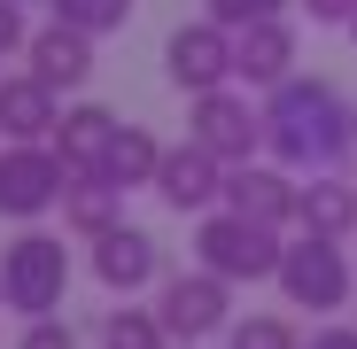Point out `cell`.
Segmentation results:
<instances>
[{
	"label": "cell",
	"mask_w": 357,
	"mask_h": 349,
	"mask_svg": "<svg viewBox=\"0 0 357 349\" xmlns=\"http://www.w3.org/2000/svg\"><path fill=\"white\" fill-rule=\"evenodd\" d=\"M78 171L54 155V140H8L0 148V217H16V225H39L47 210H63Z\"/></svg>",
	"instance_id": "3957f363"
},
{
	"label": "cell",
	"mask_w": 357,
	"mask_h": 349,
	"mask_svg": "<svg viewBox=\"0 0 357 349\" xmlns=\"http://www.w3.org/2000/svg\"><path fill=\"white\" fill-rule=\"evenodd\" d=\"M163 78L178 86V93H218V86H233V31L225 24H178L171 39H163Z\"/></svg>",
	"instance_id": "ba28073f"
},
{
	"label": "cell",
	"mask_w": 357,
	"mask_h": 349,
	"mask_svg": "<svg viewBox=\"0 0 357 349\" xmlns=\"http://www.w3.org/2000/svg\"><path fill=\"white\" fill-rule=\"evenodd\" d=\"M264 148L280 171H342L357 155V101L334 78H287L264 93Z\"/></svg>",
	"instance_id": "6da1fadb"
},
{
	"label": "cell",
	"mask_w": 357,
	"mask_h": 349,
	"mask_svg": "<svg viewBox=\"0 0 357 349\" xmlns=\"http://www.w3.org/2000/svg\"><path fill=\"white\" fill-rule=\"evenodd\" d=\"M233 78L241 86H287L295 78V24L287 16H264V24H249V31H233Z\"/></svg>",
	"instance_id": "7c38bea8"
},
{
	"label": "cell",
	"mask_w": 357,
	"mask_h": 349,
	"mask_svg": "<svg viewBox=\"0 0 357 349\" xmlns=\"http://www.w3.org/2000/svg\"><path fill=\"white\" fill-rule=\"evenodd\" d=\"M63 225L86 233V241H101L109 225H125V187H109L101 171H78L70 194H63Z\"/></svg>",
	"instance_id": "e0dca14e"
},
{
	"label": "cell",
	"mask_w": 357,
	"mask_h": 349,
	"mask_svg": "<svg viewBox=\"0 0 357 349\" xmlns=\"http://www.w3.org/2000/svg\"><path fill=\"white\" fill-rule=\"evenodd\" d=\"M295 202H303V187H295V171H280V163H241L225 179V202L218 210H241V217H257V225H295Z\"/></svg>",
	"instance_id": "8fae6325"
},
{
	"label": "cell",
	"mask_w": 357,
	"mask_h": 349,
	"mask_svg": "<svg viewBox=\"0 0 357 349\" xmlns=\"http://www.w3.org/2000/svg\"><path fill=\"white\" fill-rule=\"evenodd\" d=\"M16 47H31V31H24V8H16V0H0V54H16Z\"/></svg>",
	"instance_id": "d4e9b609"
},
{
	"label": "cell",
	"mask_w": 357,
	"mask_h": 349,
	"mask_svg": "<svg viewBox=\"0 0 357 349\" xmlns=\"http://www.w3.org/2000/svg\"><path fill=\"white\" fill-rule=\"evenodd\" d=\"M303 349H357V326H319Z\"/></svg>",
	"instance_id": "484cf974"
},
{
	"label": "cell",
	"mask_w": 357,
	"mask_h": 349,
	"mask_svg": "<svg viewBox=\"0 0 357 349\" xmlns=\"http://www.w3.org/2000/svg\"><path fill=\"white\" fill-rule=\"evenodd\" d=\"M0 279H8V311L54 318V311H63V295H70V249L54 241V233L24 225L16 241H8V256H0Z\"/></svg>",
	"instance_id": "277c9868"
},
{
	"label": "cell",
	"mask_w": 357,
	"mask_h": 349,
	"mask_svg": "<svg viewBox=\"0 0 357 349\" xmlns=\"http://www.w3.org/2000/svg\"><path fill=\"white\" fill-rule=\"evenodd\" d=\"M349 39H357V16H349Z\"/></svg>",
	"instance_id": "83f0119b"
},
{
	"label": "cell",
	"mask_w": 357,
	"mask_h": 349,
	"mask_svg": "<svg viewBox=\"0 0 357 349\" xmlns=\"http://www.w3.org/2000/svg\"><path fill=\"white\" fill-rule=\"evenodd\" d=\"M16 8H31V0H16Z\"/></svg>",
	"instance_id": "f1b7e54d"
},
{
	"label": "cell",
	"mask_w": 357,
	"mask_h": 349,
	"mask_svg": "<svg viewBox=\"0 0 357 349\" xmlns=\"http://www.w3.org/2000/svg\"><path fill=\"white\" fill-rule=\"evenodd\" d=\"M280 295H287V311H342L357 295L349 249L326 241V233H295L287 256H280Z\"/></svg>",
	"instance_id": "5b68a950"
},
{
	"label": "cell",
	"mask_w": 357,
	"mask_h": 349,
	"mask_svg": "<svg viewBox=\"0 0 357 349\" xmlns=\"http://www.w3.org/2000/svg\"><path fill=\"white\" fill-rule=\"evenodd\" d=\"M16 349H78V334H70V318H31Z\"/></svg>",
	"instance_id": "603a6c76"
},
{
	"label": "cell",
	"mask_w": 357,
	"mask_h": 349,
	"mask_svg": "<svg viewBox=\"0 0 357 349\" xmlns=\"http://www.w3.org/2000/svg\"><path fill=\"white\" fill-rule=\"evenodd\" d=\"M225 179H233V171L210 155V148H163V171H155V194L178 210V217H210L218 202H225Z\"/></svg>",
	"instance_id": "30bf717a"
},
{
	"label": "cell",
	"mask_w": 357,
	"mask_h": 349,
	"mask_svg": "<svg viewBox=\"0 0 357 349\" xmlns=\"http://www.w3.org/2000/svg\"><path fill=\"white\" fill-rule=\"evenodd\" d=\"M295 225L326 233V241H349V233H357V187L342 179V171H311L303 202H295Z\"/></svg>",
	"instance_id": "2e32d148"
},
{
	"label": "cell",
	"mask_w": 357,
	"mask_h": 349,
	"mask_svg": "<svg viewBox=\"0 0 357 349\" xmlns=\"http://www.w3.org/2000/svg\"><path fill=\"white\" fill-rule=\"evenodd\" d=\"M101 349H171V334H163V318L155 311H109L101 318Z\"/></svg>",
	"instance_id": "d6986e66"
},
{
	"label": "cell",
	"mask_w": 357,
	"mask_h": 349,
	"mask_svg": "<svg viewBox=\"0 0 357 349\" xmlns=\"http://www.w3.org/2000/svg\"><path fill=\"white\" fill-rule=\"evenodd\" d=\"M54 8V24H78V31H125L132 24V0H47Z\"/></svg>",
	"instance_id": "ffe728a7"
},
{
	"label": "cell",
	"mask_w": 357,
	"mask_h": 349,
	"mask_svg": "<svg viewBox=\"0 0 357 349\" xmlns=\"http://www.w3.org/2000/svg\"><path fill=\"white\" fill-rule=\"evenodd\" d=\"M178 349H195V341H178Z\"/></svg>",
	"instance_id": "f546056e"
},
{
	"label": "cell",
	"mask_w": 357,
	"mask_h": 349,
	"mask_svg": "<svg viewBox=\"0 0 357 349\" xmlns=\"http://www.w3.org/2000/svg\"><path fill=\"white\" fill-rule=\"evenodd\" d=\"M116 132H125V116H116V109L78 101V109H63V125H54V155H63L70 171H101L109 148H116Z\"/></svg>",
	"instance_id": "5bb4252c"
},
{
	"label": "cell",
	"mask_w": 357,
	"mask_h": 349,
	"mask_svg": "<svg viewBox=\"0 0 357 349\" xmlns=\"http://www.w3.org/2000/svg\"><path fill=\"white\" fill-rule=\"evenodd\" d=\"M54 125H63L54 86H39L31 70L24 78H0V132H8V140H54Z\"/></svg>",
	"instance_id": "9a60e30c"
},
{
	"label": "cell",
	"mask_w": 357,
	"mask_h": 349,
	"mask_svg": "<svg viewBox=\"0 0 357 349\" xmlns=\"http://www.w3.org/2000/svg\"><path fill=\"white\" fill-rule=\"evenodd\" d=\"M93 279L109 287V295H140V287H163V249H155V233L148 225H109L101 241H93Z\"/></svg>",
	"instance_id": "9c48e42d"
},
{
	"label": "cell",
	"mask_w": 357,
	"mask_h": 349,
	"mask_svg": "<svg viewBox=\"0 0 357 349\" xmlns=\"http://www.w3.org/2000/svg\"><path fill=\"white\" fill-rule=\"evenodd\" d=\"M24 54H31V78L54 86V93H70V86L93 78V31H78V24H39Z\"/></svg>",
	"instance_id": "4fadbf2b"
},
{
	"label": "cell",
	"mask_w": 357,
	"mask_h": 349,
	"mask_svg": "<svg viewBox=\"0 0 357 349\" xmlns=\"http://www.w3.org/2000/svg\"><path fill=\"white\" fill-rule=\"evenodd\" d=\"M311 24H326V31H349V16H357V0H295Z\"/></svg>",
	"instance_id": "cb8c5ba5"
},
{
	"label": "cell",
	"mask_w": 357,
	"mask_h": 349,
	"mask_svg": "<svg viewBox=\"0 0 357 349\" xmlns=\"http://www.w3.org/2000/svg\"><path fill=\"white\" fill-rule=\"evenodd\" d=\"M280 256H287V241H280L272 225L241 217V210H210V217L195 225V264H202V272H218L225 287L280 279Z\"/></svg>",
	"instance_id": "7a4b0ae2"
},
{
	"label": "cell",
	"mask_w": 357,
	"mask_h": 349,
	"mask_svg": "<svg viewBox=\"0 0 357 349\" xmlns=\"http://www.w3.org/2000/svg\"><path fill=\"white\" fill-rule=\"evenodd\" d=\"M225 349H303V341H295V326L280 311H257V318H233L225 326Z\"/></svg>",
	"instance_id": "44dd1931"
},
{
	"label": "cell",
	"mask_w": 357,
	"mask_h": 349,
	"mask_svg": "<svg viewBox=\"0 0 357 349\" xmlns=\"http://www.w3.org/2000/svg\"><path fill=\"white\" fill-rule=\"evenodd\" d=\"M264 16H287V0H210V24H225V31H249Z\"/></svg>",
	"instance_id": "7402d4cb"
},
{
	"label": "cell",
	"mask_w": 357,
	"mask_h": 349,
	"mask_svg": "<svg viewBox=\"0 0 357 349\" xmlns=\"http://www.w3.org/2000/svg\"><path fill=\"white\" fill-rule=\"evenodd\" d=\"M155 318H163L171 341H210V334L233 326V287L218 272H202V264L195 272H171L163 295H155Z\"/></svg>",
	"instance_id": "52a82bcc"
},
{
	"label": "cell",
	"mask_w": 357,
	"mask_h": 349,
	"mask_svg": "<svg viewBox=\"0 0 357 349\" xmlns=\"http://www.w3.org/2000/svg\"><path fill=\"white\" fill-rule=\"evenodd\" d=\"M155 171H163V140H155L148 125H125L116 148H109V163H101V179L132 194V187H155Z\"/></svg>",
	"instance_id": "ac0fdd59"
},
{
	"label": "cell",
	"mask_w": 357,
	"mask_h": 349,
	"mask_svg": "<svg viewBox=\"0 0 357 349\" xmlns=\"http://www.w3.org/2000/svg\"><path fill=\"white\" fill-rule=\"evenodd\" d=\"M0 303H8V279H0Z\"/></svg>",
	"instance_id": "4316f807"
},
{
	"label": "cell",
	"mask_w": 357,
	"mask_h": 349,
	"mask_svg": "<svg viewBox=\"0 0 357 349\" xmlns=\"http://www.w3.org/2000/svg\"><path fill=\"white\" fill-rule=\"evenodd\" d=\"M187 140H195V148H210L225 171H241V163H257V148H264V109H249V93H233V86L195 93Z\"/></svg>",
	"instance_id": "8992f818"
}]
</instances>
